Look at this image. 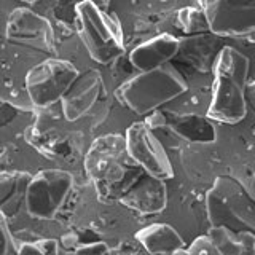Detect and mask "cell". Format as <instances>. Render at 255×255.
Instances as JSON below:
<instances>
[{
  "label": "cell",
  "mask_w": 255,
  "mask_h": 255,
  "mask_svg": "<svg viewBox=\"0 0 255 255\" xmlns=\"http://www.w3.org/2000/svg\"><path fill=\"white\" fill-rule=\"evenodd\" d=\"M249 59L233 46H223L212 64V98L207 117L214 122L235 125L247 115Z\"/></svg>",
  "instance_id": "cell-1"
},
{
  "label": "cell",
  "mask_w": 255,
  "mask_h": 255,
  "mask_svg": "<svg viewBox=\"0 0 255 255\" xmlns=\"http://www.w3.org/2000/svg\"><path fill=\"white\" fill-rule=\"evenodd\" d=\"M134 167H139L126 147V137L106 134L96 139L85 156L88 177L102 201H115L134 180H128Z\"/></svg>",
  "instance_id": "cell-2"
},
{
  "label": "cell",
  "mask_w": 255,
  "mask_h": 255,
  "mask_svg": "<svg viewBox=\"0 0 255 255\" xmlns=\"http://www.w3.org/2000/svg\"><path fill=\"white\" fill-rule=\"evenodd\" d=\"M187 91L183 77L169 64L139 72L118 88L115 96L137 115H147Z\"/></svg>",
  "instance_id": "cell-3"
},
{
  "label": "cell",
  "mask_w": 255,
  "mask_h": 255,
  "mask_svg": "<svg viewBox=\"0 0 255 255\" xmlns=\"http://www.w3.org/2000/svg\"><path fill=\"white\" fill-rule=\"evenodd\" d=\"M75 21L78 35L93 61L110 64L125 53L123 29L118 19L93 0H82L75 5Z\"/></svg>",
  "instance_id": "cell-4"
},
{
  "label": "cell",
  "mask_w": 255,
  "mask_h": 255,
  "mask_svg": "<svg viewBox=\"0 0 255 255\" xmlns=\"http://www.w3.org/2000/svg\"><path fill=\"white\" fill-rule=\"evenodd\" d=\"M206 212L211 227H227L255 233V199L236 179L222 175L206 195Z\"/></svg>",
  "instance_id": "cell-5"
},
{
  "label": "cell",
  "mask_w": 255,
  "mask_h": 255,
  "mask_svg": "<svg viewBox=\"0 0 255 255\" xmlns=\"http://www.w3.org/2000/svg\"><path fill=\"white\" fill-rule=\"evenodd\" d=\"M78 75L80 72L72 62L50 58L32 67L24 83L30 102L38 109H46L61 102Z\"/></svg>",
  "instance_id": "cell-6"
},
{
  "label": "cell",
  "mask_w": 255,
  "mask_h": 255,
  "mask_svg": "<svg viewBox=\"0 0 255 255\" xmlns=\"http://www.w3.org/2000/svg\"><path fill=\"white\" fill-rule=\"evenodd\" d=\"M74 185L72 174L62 169H43L32 175L27 193L26 211L32 219H54Z\"/></svg>",
  "instance_id": "cell-7"
},
{
  "label": "cell",
  "mask_w": 255,
  "mask_h": 255,
  "mask_svg": "<svg viewBox=\"0 0 255 255\" xmlns=\"http://www.w3.org/2000/svg\"><path fill=\"white\" fill-rule=\"evenodd\" d=\"M211 32L219 37H249L255 32V0H198Z\"/></svg>",
  "instance_id": "cell-8"
},
{
  "label": "cell",
  "mask_w": 255,
  "mask_h": 255,
  "mask_svg": "<svg viewBox=\"0 0 255 255\" xmlns=\"http://www.w3.org/2000/svg\"><path fill=\"white\" fill-rule=\"evenodd\" d=\"M125 137L131 158L143 172L163 180L174 177L171 159L167 156L163 143L155 135L153 128H150L147 122L132 123L128 128Z\"/></svg>",
  "instance_id": "cell-9"
},
{
  "label": "cell",
  "mask_w": 255,
  "mask_h": 255,
  "mask_svg": "<svg viewBox=\"0 0 255 255\" xmlns=\"http://www.w3.org/2000/svg\"><path fill=\"white\" fill-rule=\"evenodd\" d=\"M8 42L34 48L42 53L54 51V30L51 22L29 8H16L6 22Z\"/></svg>",
  "instance_id": "cell-10"
},
{
  "label": "cell",
  "mask_w": 255,
  "mask_h": 255,
  "mask_svg": "<svg viewBox=\"0 0 255 255\" xmlns=\"http://www.w3.org/2000/svg\"><path fill=\"white\" fill-rule=\"evenodd\" d=\"M125 207L140 214H159L167 206L166 180L143 172L137 175L120 198Z\"/></svg>",
  "instance_id": "cell-11"
},
{
  "label": "cell",
  "mask_w": 255,
  "mask_h": 255,
  "mask_svg": "<svg viewBox=\"0 0 255 255\" xmlns=\"http://www.w3.org/2000/svg\"><path fill=\"white\" fill-rule=\"evenodd\" d=\"M104 90V80L99 70L91 69L85 74L78 75V78L69 88L66 96L61 99L62 115L67 122H77L85 117L93 106L98 102L99 96Z\"/></svg>",
  "instance_id": "cell-12"
},
{
  "label": "cell",
  "mask_w": 255,
  "mask_h": 255,
  "mask_svg": "<svg viewBox=\"0 0 255 255\" xmlns=\"http://www.w3.org/2000/svg\"><path fill=\"white\" fill-rule=\"evenodd\" d=\"M180 42L169 34L158 35L137 45L129 54V61L139 72L161 67L179 53Z\"/></svg>",
  "instance_id": "cell-13"
},
{
  "label": "cell",
  "mask_w": 255,
  "mask_h": 255,
  "mask_svg": "<svg viewBox=\"0 0 255 255\" xmlns=\"http://www.w3.org/2000/svg\"><path fill=\"white\" fill-rule=\"evenodd\" d=\"M137 241L148 254H185V243L174 227L151 223L135 233Z\"/></svg>",
  "instance_id": "cell-14"
},
{
  "label": "cell",
  "mask_w": 255,
  "mask_h": 255,
  "mask_svg": "<svg viewBox=\"0 0 255 255\" xmlns=\"http://www.w3.org/2000/svg\"><path fill=\"white\" fill-rule=\"evenodd\" d=\"M214 120L196 114H182L166 118L169 129L180 139L195 143H212L217 137Z\"/></svg>",
  "instance_id": "cell-15"
},
{
  "label": "cell",
  "mask_w": 255,
  "mask_h": 255,
  "mask_svg": "<svg viewBox=\"0 0 255 255\" xmlns=\"http://www.w3.org/2000/svg\"><path fill=\"white\" fill-rule=\"evenodd\" d=\"M32 175L22 171H2L0 174V214L11 217L26 204V193Z\"/></svg>",
  "instance_id": "cell-16"
},
{
  "label": "cell",
  "mask_w": 255,
  "mask_h": 255,
  "mask_svg": "<svg viewBox=\"0 0 255 255\" xmlns=\"http://www.w3.org/2000/svg\"><path fill=\"white\" fill-rule=\"evenodd\" d=\"M209 236L217 246L220 255L255 254V233L252 231H236L227 227H211Z\"/></svg>",
  "instance_id": "cell-17"
},
{
  "label": "cell",
  "mask_w": 255,
  "mask_h": 255,
  "mask_svg": "<svg viewBox=\"0 0 255 255\" xmlns=\"http://www.w3.org/2000/svg\"><path fill=\"white\" fill-rule=\"evenodd\" d=\"M177 27L185 34H201L211 30L209 21L201 8H182L177 13Z\"/></svg>",
  "instance_id": "cell-18"
},
{
  "label": "cell",
  "mask_w": 255,
  "mask_h": 255,
  "mask_svg": "<svg viewBox=\"0 0 255 255\" xmlns=\"http://www.w3.org/2000/svg\"><path fill=\"white\" fill-rule=\"evenodd\" d=\"M185 254H191V255H220L217 246L214 244L209 233L204 235V236H198L188 247H185Z\"/></svg>",
  "instance_id": "cell-19"
},
{
  "label": "cell",
  "mask_w": 255,
  "mask_h": 255,
  "mask_svg": "<svg viewBox=\"0 0 255 255\" xmlns=\"http://www.w3.org/2000/svg\"><path fill=\"white\" fill-rule=\"evenodd\" d=\"M13 243H14V239L10 233V228H8L6 217L3 214H0V255L10 254Z\"/></svg>",
  "instance_id": "cell-20"
},
{
  "label": "cell",
  "mask_w": 255,
  "mask_h": 255,
  "mask_svg": "<svg viewBox=\"0 0 255 255\" xmlns=\"http://www.w3.org/2000/svg\"><path fill=\"white\" fill-rule=\"evenodd\" d=\"M75 254H110V247L104 241H94V243H85L80 244L74 249Z\"/></svg>",
  "instance_id": "cell-21"
},
{
  "label": "cell",
  "mask_w": 255,
  "mask_h": 255,
  "mask_svg": "<svg viewBox=\"0 0 255 255\" xmlns=\"http://www.w3.org/2000/svg\"><path fill=\"white\" fill-rule=\"evenodd\" d=\"M34 244L38 251V255H51L59 252L56 239H38V241H34Z\"/></svg>",
  "instance_id": "cell-22"
},
{
  "label": "cell",
  "mask_w": 255,
  "mask_h": 255,
  "mask_svg": "<svg viewBox=\"0 0 255 255\" xmlns=\"http://www.w3.org/2000/svg\"><path fill=\"white\" fill-rule=\"evenodd\" d=\"M21 2H24V3H35L37 0H21Z\"/></svg>",
  "instance_id": "cell-23"
},
{
  "label": "cell",
  "mask_w": 255,
  "mask_h": 255,
  "mask_svg": "<svg viewBox=\"0 0 255 255\" xmlns=\"http://www.w3.org/2000/svg\"><path fill=\"white\" fill-rule=\"evenodd\" d=\"M249 37H251V38H252V40H254V42H255V32H254V34H251V35H249Z\"/></svg>",
  "instance_id": "cell-24"
}]
</instances>
